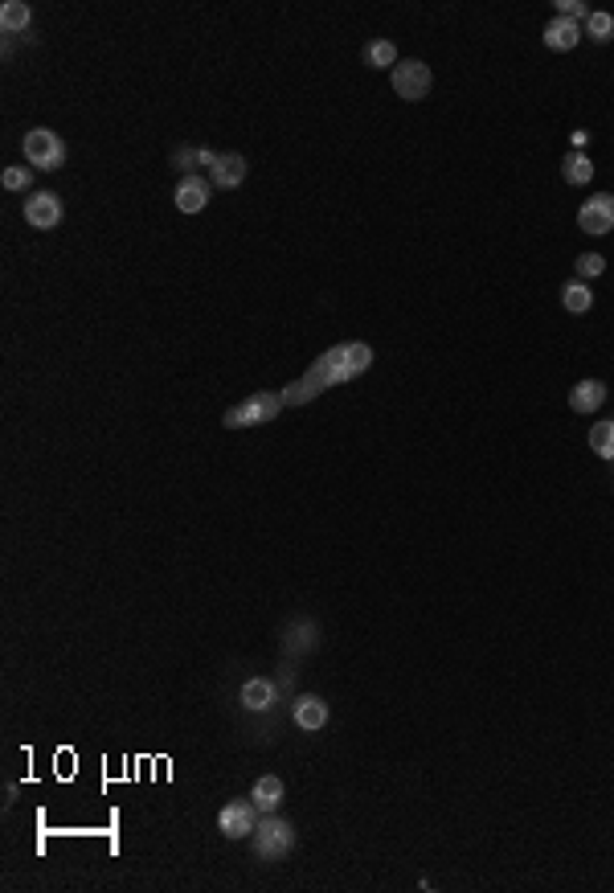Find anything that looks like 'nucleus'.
Returning a JSON list of instances; mask_svg holds the SVG:
<instances>
[{
	"label": "nucleus",
	"mask_w": 614,
	"mask_h": 893,
	"mask_svg": "<svg viewBox=\"0 0 614 893\" xmlns=\"http://www.w3.org/2000/svg\"><path fill=\"white\" fill-rule=\"evenodd\" d=\"M373 365V349H369L365 340H345V344H332L324 357L295 381V386L283 389V402L287 406H307L311 398H320L324 389L332 386H345V381L361 378V373Z\"/></svg>",
	"instance_id": "nucleus-1"
},
{
	"label": "nucleus",
	"mask_w": 614,
	"mask_h": 893,
	"mask_svg": "<svg viewBox=\"0 0 614 893\" xmlns=\"http://www.w3.org/2000/svg\"><path fill=\"white\" fill-rule=\"evenodd\" d=\"M283 795H287V787H283L278 775H262L259 783H254V791H250V799H254L259 812H275V807L283 804Z\"/></svg>",
	"instance_id": "nucleus-17"
},
{
	"label": "nucleus",
	"mask_w": 614,
	"mask_h": 893,
	"mask_svg": "<svg viewBox=\"0 0 614 893\" xmlns=\"http://www.w3.org/2000/svg\"><path fill=\"white\" fill-rule=\"evenodd\" d=\"M590 303H594V295H590V287H585L582 279H574V283H566V287H561V308H566L569 316H585V311H590Z\"/></svg>",
	"instance_id": "nucleus-20"
},
{
	"label": "nucleus",
	"mask_w": 614,
	"mask_h": 893,
	"mask_svg": "<svg viewBox=\"0 0 614 893\" xmlns=\"http://www.w3.org/2000/svg\"><path fill=\"white\" fill-rule=\"evenodd\" d=\"M602 402H606V386L602 381H594V378L577 381V386L569 389V410H574V414H594Z\"/></svg>",
	"instance_id": "nucleus-13"
},
{
	"label": "nucleus",
	"mask_w": 614,
	"mask_h": 893,
	"mask_svg": "<svg viewBox=\"0 0 614 893\" xmlns=\"http://www.w3.org/2000/svg\"><path fill=\"white\" fill-rule=\"evenodd\" d=\"M316 643H320L316 619H291L287 627H283V651H291V656H303V651H311Z\"/></svg>",
	"instance_id": "nucleus-12"
},
{
	"label": "nucleus",
	"mask_w": 614,
	"mask_h": 893,
	"mask_svg": "<svg viewBox=\"0 0 614 893\" xmlns=\"http://www.w3.org/2000/svg\"><path fill=\"white\" fill-rule=\"evenodd\" d=\"M62 217H66V205H62L58 193L38 189V193L25 197V222H30L33 230H54V225H62Z\"/></svg>",
	"instance_id": "nucleus-7"
},
{
	"label": "nucleus",
	"mask_w": 614,
	"mask_h": 893,
	"mask_svg": "<svg viewBox=\"0 0 614 893\" xmlns=\"http://www.w3.org/2000/svg\"><path fill=\"white\" fill-rule=\"evenodd\" d=\"M217 828L226 840H246V836H254V828H259V807H254V799H230V804L217 812Z\"/></svg>",
	"instance_id": "nucleus-5"
},
{
	"label": "nucleus",
	"mask_w": 614,
	"mask_h": 893,
	"mask_svg": "<svg viewBox=\"0 0 614 893\" xmlns=\"http://www.w3.org/2000/svg\"><path fill=\"white\" fill-rule=\"evenodd\" d=\"M365 62L373 70L397 66V46H394V41H369V46H365Z\"/></svg>",
	"instance_id": "nucleus-21"
},
{
	"label": "nucleus",
	"mask_w": 614,
	"mask_h": 893,
	"mask_svg": "<svg viewBox=\"0 0 614 893\" xmlns=\"http://www.w3.org/2000/svg\"><path fill=\"white\" fill-rule=\"evenodd\" d=\"M221 152H213V148H176L173 152V168L181 176H192L197 168H213V160H217Z\"/></svg>",
	"instance_id": "nucleus-15"
},
{
	"label": "nucleus",
	"mask_w": 614,
	"mask_h": 893,
	"mask_svg": "<svg viewBox=\"0 0 614 893\" xmlns=\"http://www.w3.org/2000/svg\"><path fill=\"white\" fill-rule=\"evenodd\" d=\"M283 394H275V389H259L254 398L238 402V406H230L226 414H221V427L226 430H246V427H262V422H270V418L283 414Z\"/></svg>",
	"instance_id": "nucleus-2"
},
{
	"label": "nucleus",
	"mask_w": 614,
	"mask_h": 893,
	"mask_svg": "<svg viewBox=\"0 0 614 893\" xmlns=\"http://www.w3.org/2000/svg\"><path fill=\"white\" fill-rule=\"evenodd\" d=\"M431 87H434V74H431V66H426V62L405 58V62H397V66H394V90L402 98L418 103V98L431 95Z\"/></svg>",
	"instance_id": "nucleus-6"
},
{
	"label": "nucleus",
	"mask_w": 614,
	"mask_h": 893,
	"mask_svg": "<svg viewBox=\"0 0 614 893\" xmlns=\"http://www.w3.org/2000/svg\"><path fill=\"white\" fill-rule=\"evenodd\" d=\"M0 185L9 189V193H21V189H30L33 185V176H30V168H4V176H0Z\"/></svg>",
	"instance_id": "nucleus-25"
},
{
	"label": "nucleus",
	"mask_w": 614,
	"mask_h": 893,
	"mask_svg": "<svg viewBox=\"0 0 614 893\" xmlns=\"http://www.w3.org/2000/svg\"><path fill=\"white\" fill-rule=\"evenodd\" d=\"M246 181V156L242 152H221L209 168V185L217 189H238Z\"/></svg>",
	"instance_id": "nucleus-10"
},
{
	"label": "nucleus",
	"mask_w": 614,
	"mask_h": 893,
	"mask_svg": "<svg viewBox=\"0 0 614 893\" xmlns=\"http://www.w3.org/2000/svg\"><path fill=\"white\" fill-rule=\"evenodd\" d=\"M561 176H566V185H590V181H594L590 156L585 152H566V160H561Z\"/></svg>",
	"instance_id": "nucleus-18"
},
{
	"label": "nucleus",
	"mask_w": 614,
	"mask_h": 893,
	"mask_svg": "<svg viewBox=\"0 0 614 893\" xmlns=\"http://www.w3.org/2000/svg\"><path fill=\"white\" fill-rule=\"evenodd\" d=\"M21 152H25V160H30L33 168H41V173H58V168L66 165V144H62V136L58 132H49V127H33V132H25Z\"/></svg>",
	"instance_id": "nucleus-4"
},
{
	"label": "nucleus",
	"mask_w": 614,
	"mask_h": 893,
	"mask_svg": "<svg viewBox=\"0 0 614 893\" xmlns=\"http://www.w3.org/2000/svg\"><path fill=\"white\" fill-rule=\"evenodd\" d=\"M209 181L205 176H181V185H176V209L181 214H201L205 205H209Z\"/></svg>",
	"instance_id": "nucleus-11"
},
{
	"label": "nucleus",
	"mask_w": 614,
	"mask_h": 893,
	"mask_svg": "<svg viewBox=\"0 0 614 893\" xmlns=\"http://www.w3.org/2000/svg\"><path fill=\"white\" fill-rule=\"evenodd\" d=\"M585 33H590L598 46H602V41H610L614 38V17H610V13H590V17H585Z\"/></svg>",
	"instance_id": "nucleus-23"
},
{
	"label": "nucleus",
	"mask_w": 614,
	"mask_h": 893,
	"mask_svg": "<svg viewBox=\"0 0 614 893\" xmlns=\"http://www.w3.org/2000/svg\"><path fill=\"white\" fill-rule=\"evenodd\" d=\"M577 225H582V234H594V238L610 234L614 230V197L610 193H594L582 209H577Z\"/></svg>",
	"instance_id": "nucleus-8"
},
{
	"label": "nucleus",
	"mask_w": 614,
	"mask_h": 893,
	"mask_svg": "<svg viewBox=\"0 0 614 893\" xmlns=\"http://www.w3.org/2000/svg\"><path fill=\"white\" fill-rule=\"evenodd\" d=\"M30 21H33V9L25 0H4V4H0V25H4V33H25Z\"/></svg>",
	"instance_id": "nucleus-19"
},
{
	"label": "nucleus",
	"mask_w": 614,
	"mask_h": 893,
	"mask_svg": "<svg viewBox=\"0 0 614 893\" xmlns=\"http://www.w3.org/2000/svg\"><path fill=\"white\" fill-rule=\"evenodd\" d=\"M291 713H295L299 729H324L328 726V701H320V697H299Z\"/></svg>",
	"instance_id": "nucleus-16"
},
{
	"label": "nucleus",
	"mask_w": 614,
	"mask_h": 893,
	"mask_svg": "<svg viewBox=\"0 0 614 893\" xmlns=\"http://www.w3.org/2000/svg\"><path fill=\"white\" fill-rule=\"evenodd\" d=\"M606 271V259L602 254H577V279H598V275Z\"/></svg>",
	"instance_id": "nucleus-24"
},
{
	"label": "nucleus",
	"mask_w": 614,
	"mask_h": 893,
	"mask_svg": "<svg viewBox=\"0 0 614 893\" xmlns=\"http://www.w3.org/2000/svg\"><path fill=\"white\" fill-rule=\"evenodd\" d=\"M590 13H594V9H590L585 0H557V17H569V21L582 17V21H585Z\"/></svg>",
	"instance_id": "nucleus-26"
},
{
	"label": "nucleus",
	"mask_w": 614,
	"mask_h": 893,
	"mask_svg": "<svg viewBox=\"0 0 614 893\" xmlns=\"http://www.w3.org/2000/svg\"><path fill=\"white\" fill-rule=\"evenodd\" d=\"M590 446H594L598 459H614V422H598L590 430Z\"/></svg>",
	"instance_id": "nucleus-22"
},
{
	"label": "nucleus",
	"mask_w": 614,
	"mask_h": 893,
	"mask_svg": "<svg viewBox=\"0 0 614 893\" xmlns=\"http://www.w3.org/2000/svg\"><path fill=\"white\" fill-rule=\"evenodd\" d=\"M291 853H295V828H291V820L267 812L259 820V828H254V856L259 861H283Z\"/></svg>",
	"instance_id": "nucleus-3"
},
{
	"label": "nucleus",
	"mask_w": 614,
	"mask_h": 893,
	"mask_svg": "<svg viewBox=\"0 0 614 893\" xmlns=\"http://www.w3.org/2000/svg\"><path fill=\"white\" fill-rule=\"evenodd\" d=\"M577 41H582V25H577V21L553 17V21L545 25V46H549V49H561V54H566V49H574Z\"/></svg>",
	"instance_id": "nucleus-14"
},
{
	"label": "nucleus",
	"mask_w": 614,
	"mask_h": 893,
	"mask_svg": "<svg viewBox=\"0 0 614 893\" xmlns=\"http://www.w3.org/2000/svg\"><path fill=\"white\" fill-rule=\"evenodd\" d=\"M238 701H242V709H250V713H267V709H275V701H278V685L275 680H267V676H250L246 685L238 689Z\"/></svg>",
	"instance_id": "nucleus-9"
}]
</instances>
